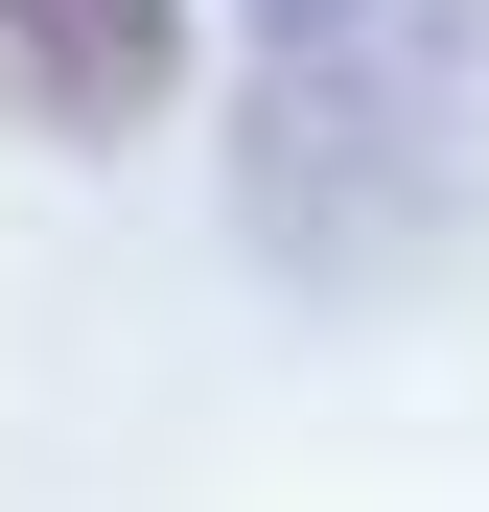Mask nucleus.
I'll use <instances>...</instances> for the list:
<instances>
[{
	"mask_svg": "<svg viewBox=\"0 0 489 512\" xmlns=\"http://www.w3.org/2000/svg\"><path fill=\"white\" fill-rule=\"evenodd\" d=\"M187 94V0H0V117L24 140H140Z\"/></svg>",
	"mask_w": 489,
	"mask_h": 512,
	"instance_id": "f257e3e1",
	"label": "nucleus"
},
{
	"mask_svg": "<svg viewBox=\"0 0 489 512\" xmlns=\"http://www.w3.org/2000/svg\"><path fill=\"white\" fill-rule=\"evenodd\" d=\"M350 24H373V0H257V47H280V70H350Z\"/></svg>",
	"mask_w": 489,
	"mask_h": 512,
	"instance_id": "f03ea898",
	"label": "nucleus"
}]
</instances>
